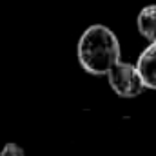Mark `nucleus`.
Returning a JSON list of instances; mask_svg holds the SVG:
<instances>
[{"mask_svg": "<svg viewBox=\"0 0 156 156\" xmlns=\"http://www.w3.org/2000/svg\"><path fill=\"white\" fill-rule=\"evenodd\" d=\"M0 156H26V153H24V149H22L18 144L9 142V144H5V145L2 147Z\"/></svg>", "mask_w": 156, "mask_h": 156, "instance_id": "obj_5", "label": "nucleus"}, {"mask_svg": "<svg viewBox=\"0 0 156 156\" xmlns=\"http://www.w3.org/2000/svg\"><path fill=\"white\" fill-rule=\"evenodd\" d=\"M107 82L120 98H136L144 93V82L134 64L120 60L107 73Z\"/></svg>", "mask_w": 156, "mask_h": 156, "instance_id": "obj_2", "label": "nucleus"}, {"mask_svg": "<svg viewBox=\"0 0 156 156\" xmlns=\"http://www.w3.org/2000/svg\"><path fill=\"white\" fill-rule=\"evenodd\" d=\"M140 78L144 82L145 89H154L156 91V42L149 44L138 56V62L134 64Z\"/></svg>", "mask_w": 156, "mask_h": 156, "instance_id": "obj_3", "label": "nucleus"}, {"mask_svg": "<svg viewBox=\"0 0 156 156\" xmlns=\"http://www.w3.org/2000/svg\"><path fill=\"white\" fill-rule=\"evenodd\" d=\"M76 55L78 64L85 73L107 76V73L122 60V47L113 29L102 24H93L82 33Z\"/></svg>", "mask_w": 156, "mask_h": 156, "instance_id": "obj_1", "label": "nucleus"}, {"mask_svg": "<svg viewBox=\"0 0 156 156\" xmlns=\"http://www.w3.org/2000/svg\"><path fill=\"white\" fill-rule=\"evenodd\" d=\"M136 27L144 38L149 40V44L156 42V4H149L140 9L136 16Z\"/></svg>", "mask_w": 156, "mask_h": 156, "instance_id": "obj_4", "label": "nucleus"}]
</instances>
